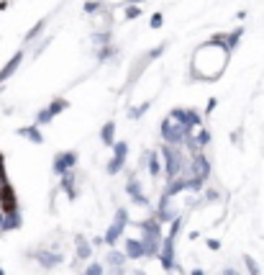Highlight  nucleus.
I'll return each mask as SVG.
<instances>
[{
  "label": "nucleus",
  "mask_w": 264,
  "mask_h": 275,
  "mask_svg": "<svg viewBox=\"0 0 264 275\" xmlns=\"http://www.w3.org/2000/svg\"><path fill=\"white\" fill-rule=\"evenodd\" d=\"M228 49H223L218 44H203L195 49L192 54V80H218L221 72L226 70V62H228Z\"/></svg>",
  "instance_id": "f257e3e1"
},
{
  "label": "nucleus",
  "mask_w": 264,
  "mask_h": 275,
  "mask_svg": "<svg viewBox=\"0 0 264 275\" xmlns=\"http://www.w3.org/2000/svg\"><path fill=\"white\" fill-rule=\"evenodd\" d=\"M195 129L185 126L180 119H175V116H167V119L162 121V139L167 144H172V147H177V144H185L190 137H192Z\"/></svg>",
  "instance_id": "f03ea898"
},
{
  "label": "nucleus",
  "mask_w": 264,
  "mask_h": 275,
  "mask_svg": "<svg viewBox=\"0 0 264 275\" xmlns=\"http://www.w3.org/2000/svg\"><path fill=\"white\" fill-rule=\"evenodd\" d=\"M0 211L3 214H16L18 211V198H16V193H13L8 180H3V185H0Z\"/></svg>",
  "instance_id": "7ed1b4c3"
},
{
  "label": "nucleus",
  "mask_w": 264,
  "mask_h": 275,
  "mask_svg": "<svg viewBox=\"0 0 264 275\" xmlns=\"http://www.w3.org/2000/svg\"><path fill=\"white\" fill-rule=\"evenodd\" d=\"M126 224H128V211H126V208H118L115 221L111 224L108 234H105V242H108V244H115V242H118V237H121V234H123Z\"/></svg>",
  "instance_id": "20e7f679"
},
{
  "label": "nucleus",
  "mask_w": 264,
  "mask_h": 275,
  "mask_svg": "<svg viewBox=\"0 0 264 275\" xmlns=\"http://www.w3.org/2000/svg\"><path fill=\"white\" fill-rule=\"evenodd\" d=\"M70 106V103L67 100H64V98H54V100H51L49 103V106L44 108V111H38V116H36V121H38V126H44V124H49L51 119H54V116H59L64 108H67Z\"/></svg>",
  "instance_id": "39448f33"
},
{
  "label": "nucleus",
  "mask_w": 264,
  "mask_h": 275,
  "mask_svg": "<svg viewBox=\"0 0 264 275\" xmlns=\"http://www.w3.org/2000/svg\"><path fill=\"white\" fill-rule=\"evenodd\" d=\"M126 157H128V144H126V141H115V147H113V160L108 162V173H111V175H115L118 170L126 165Z\"/></svg>",
  "instance_id": "423d86ee"
},
{
  "label": "nucleus",
  "mask_w": 264,
  "mask_h": 275,
  "mask_svg": "<svg viewBox=\"0 0 264 275\" xmlns=\"http://www.w3.org/2000/svg\"><path fill=\"white\" fill-rule=\"evenodd\" d=\"M75 165H77V154H75V152H59V154L54 157V173H57V175L72 173Z\"/></svg>",
  "instance_id": "0eeeda50"
},
{
  "label": "nucleus",
  "mask_w": 264,
  "mask_h": 275,
  "mask_svg": "<svg viewBox=\"0 0 264 275\" xmlns=\"http://www.w3.org/2000/svg\"><path fill=\"white\" fill-rule=\"evenodd\" d=\"M169 116H175V119H180L185 126H190V129H197V126H200V113L192 111V108H175Z\"/></svg>",
  "instance_id": "6e6552de"
},
{
  "label": "nucleus",
  "mask_w": 264,
  "mask_h": 275,
  "mask_svg": "<svg viewBox=\"0 0 264 275\" xmlns=\"http://www.w3.org/2000/svg\"><path fill=\"white\" fill-rule=\"evenodd\" d=\"M159 260H162V268L164 270H175V239L167 237L164 244H162V252H159Z\"/></svg>",
  "instance_id": "1a4fd4ad"
},
{
  "label": "nucleus",
  "mask_w": 264,
  "mask_h": 275,
  "mask_svg": "<svg viewBox=\"0 0 264 275\" xmlns=\"http://www.w3.org/2000/svg\"><path fill=\"white\" fill-rule=\"evenodd\" d=\"M21 62H23V51H16V54H13V57L3 64V67H0V85H3V83L8 80V77L21 67Z\"/></svg>",
  "instance_id": "9d476101"
},
{
  "label": "nucleus",
  "mask_w": 264,
  "mask_h": 275,
  "mask_svg": "<svg viewBox=\"0 0 264 275\" xmlns=\"http://www.w3.org/2000/svg\"><path fill=\"white\" fill-rule=\"evenodd\" d=\"M126 257H131V260L147 257V247H144V242L141 239H128L126 242Z\"/></svg>",
  "instance_id": "9b49d317"
},
{
  "label": "nucleus",
  "mask_w": 264,
  "mask_h": 275,
  "mask_svg": "<svg viewBox=\"0 0 264 275\" xmlns=\"http://www.w3.org/2000/svg\"><path fill=\"white\" fill-rule=\"evenodd\" d=\"M36 260L41 263L44 268H54V265H59L62 263V255H57V252H36Z\"/></svg>",
  "instance_id": "f8f14e48"
},
{
  "label": "nucleus",
  "mask_w": 264,
  "mask_h": 275,
  "mask_svg": "<svg viewBox=\"0 0 264 275\" xmlns=\"http://www.w3.org/2000/svg\"><path fill=\"white\" fill-rule=\"evenodd\" d=\"M18 134L26 137V139H31L34 144H41V141H44L41 132H38V126H23V129H18Z\"/></svg>",
  "instance_id": "ddd939ff"
},
{
  "label": "nucleus",
  "mask_w": 264,
  "mask_h": 275,
  "mask_svg": "<svg viewBox=\"0 0 264 275\" xmlns=\"http://www.w3.org/2000/svg\"><path fill=\"white\" fill-rule=\"evenodd\" d=\"M100 139H103V144L105 147H115V124H105L103 126V132H100Z\"/></svg>",
  "instance_id": "4468645a"
},
{
  "label": "nucleus",
  "mask_w": 264,
  "mask_h": 275,
  "mask_svg": "<svg viewBox=\"0 0 264 275\" xmlns=\"http://www.w3.org/2000/svg\"><path fill=\"white\" fill-rule=\"evenodd\" d=\"M241 36H244V29H236V31L226 34V49H228V51H233L236 46H239V42H241Z\"/></svg>",
  "instance_id": "2eb2a0df"
},
{
  "label": "nucleus",
  "mask_w": 264,
  "mask_h": 275,
  "mask_svg": "<svg viewBox=\"0 0 264 275\" xmlns=\"http://www.w3.org/2000/svg\"><path fill=\"white\" fill-rule=\"evenodd\" d=\"M62 190L70 195V198H75V173H67L62 175Z\"/></svg>",
  "instance_id": "dca6fc26"
},
{
  "label": "nucleus",
  "mask_w": 264,
  "mask_h": 275,
  "mask_svg": "<svg viewBox=\"0 0 264 275\" xmlns=\"http://www.w3.org/2000/svg\"><path fill=\"white\" fill-rule=\"evenodd\" d=\"M21 227V214H5V224H3V231H13Z\"/></svg>",
  "instance_id": "f3484780"
},
{
  "label": "nucleus",
  "mask_w": 264,
  "mask_h": 275,
  "mask_svg": "<svg viewBox=\"0 0 264 275\" xmlns=\"http://www.w3.org/2000/svg\"><path fill=\"white\" fill-rule=\"evenodd\" d=\"M244 265H246L249 275H262V270H259V265H257V260H254L252 255H246V257H244Z\"/></svg>",
  "instance_id": "a211bd4d"
},
{
  "label": "nucleus",
  "mask_w": 264,
  "mask_h": 275,
  "mask_svg": "<svg viewBox=\"0 0 264 275\" xmlns=\"http://www.w3.org/2000/svg\"><path fill=\"white\" fill-rule=\"evenodd\" d=\"M44 26H46V21H38V23L34 26V29H31V31H26V44H29V42H34V39H36L38 34L44 31Z\"/></svg>",
  "instance_id": "6ab92c4d"
},
{
  "label": "nucleus",
  "mask_w": 264,
  "mask_h": 275,
  "mask_svg": "<svg viewBox=\"0 0 264 275\" xmlns=\"http://www.w3.org/2000/svg\"><path fill=\"white\" fill-rule=\"evenodd\" d=\"M90 244L85 242V237H80V239H77V257H90Z\"/></svg>",
  "instance_id": "aec40b11"
},
{
  "label": "nucleus",
  "mask_w": 264,
  "mask_h": 275,
  "mask_svg": "<svg viewBox=\"0 0 264 275\" xmlns=\"http://www.w3.org/2000/svg\"><path fill=\"white\" fill-rule=\"evenodd\" d=\"M149 106L151 103H141V106H136V108H128V119H139V116H144L149 111Z\"/></svg>",
  "instance_id": "412c9836"
},
{
  "label": "nucleus",
  "mask_w": 264,
  "mask_h": 275,
  "mask_svg": "<svg viewBox=\"0 0 264 275\" xmlns=\"http://www.w3.org/2000/svg\"><path fill=\"white\" fill-rule=\"evenodd\" d=\"M100 8H103L100 0H90V3H85V13H98Z\"/></svg>",
  "instance_id": "4be33fe9"
},
{
  "label": "nucleus",
  "mask_w": 264,
  "mask_h": 275,
  "mask_svg": "<svg viewBox=\"0 0 264 275\" xmlns=\"http://www.w3.org/2000/svg\"><path fill=\"white\" fill-rule=\"evenodd\" d=\"M162 23H164L162 13H154V16L149 18V26H151V29H162Z\"/></svg>",
  "instance_id": "5701e85b"
},
{
  "label": "nucleus",
  "mask_w": 264,
  "mask_h": 275,
  "mask_svg": "<svg viewBox=\"0 0 264 275\" xmlns=\"http://www.w3.org/2000/svg\"><path fill=\"white\" fill-rule=\"evenodd\" d=\"M139 16H141L139 5H126V18H139Z\"/></svg>",
  "instance_id": "b1692460"
},
{
  "label": "nucleus",
  "mask_w": 264,
  "mask_h": 275,
  "mask_svg": "<svg viewBox=\"0 0 264 275\" xmlns=\"http://www.w3.org/2000/svg\"><path fill=\"white\" fill-rule=\"evenodd\" d=\"M162 51H164V44H159V46H156V49H151V51H149V54H147V57H149V62H151V59H156V57H159V54H162Z\"/></svg>",
  "instance_id": "393cba45"
},
{
  "label": "nucleus",
  "mask_w": 264,
  "mask_h": 275,
  "mask_svg": "<svg viewBox=\"0 0 264 275\" xmlns=\"http://www.w3.org/2000/svg\"><path fill=\"white\" fill-rule=\"evenodd\" d=\"M85 275H103V268H100V265H90V268L85 270Z\"/></svg>",
  "instance_id": "a878e982"
},
{
  "label": "nucleus",
  "mask_w": 264,
  "mask_h": 275,
  "mask_svg": "<svg viewBox=\"0 0 264 275\" xmlns=\"http://www.w3.org/2000/svg\"><path fill=\"white\" fill-rule=\"evenodd\" d=\"M216 103H218L216 98H210V100H208V106H205V111H208V113H213V111H216Z\"/></svg>",
  "instance_id": "bb28decb"
},
{
  "label": "nucleus",
  "mask_w": 264,
  "mask_h": 275,
  "mask_svg": "<svg viewBox=\"0 0 264 275\" xmlns=\"http://www.w3.org/2000/svg\"><path fill=\"white\" fill-rule=\"evenodd\" d=\"M218 247H221L218 239H208V250H218Z\"/></svg>",
  "instance_id": "cd10ccee"
},
{
  "label": "nucleus",
  "mask_w": 264,
  "mask_h": 275,
  "mask_svg": "<svg viewBox=\"0 0 264 275\" xmlns=\"http://www.w3.org/2000/svg\"><path fill=\"white\" fill-rule=\"evenodd\" d=\"M3 224H5V214L0 211V231H3Z\"/></svg>",
  "instance_id": "c85d7f7f"
},
{
  "label": "nucleus",
  "mask_w": 264,
  "mask_h": 275,
  "mask_svg": "<svg viewBox=\"0 0 264 275\" xmlns=\"http://www.w3.org/2000/svg\"><path fill=\"white\" fill-rule=\"evenodd\" d=\"M128 5H139V3H144V0H126Z\"/></svg>",
  "instance_id": "c756f323"
},
{
  "label": "nucleus",
  "mask_w": 264,
  "mask_h": 275,
  "mask_svg": "<svg viewBox=\"0 0 264 275\" xmlns=\"http://www.w3.org/2000/svg\"><path fill=\"white\" fill-rule=\"evenodd\" d=\"M192 275H205L203 270H192Z\"/></svg>",
  "instance_id": "7c9ffc66"
},
{
  "label": "nucleus",
  "mask_w": 264,
  "mask_h": 275,
  "mask_svg": "<svg viewBox=\"0 0 264 275\" xmlns=\"http://www.w3.org/2000/svg\"><path fill=\"white\" fill-rule=\"evenodd\" d=\"M0 170H3V154H0Z\"/></svg>",
  "instance_id": "2f4dec72"
},
{
  "label": "nucleus",
  "mask_w": 264,
  "mask_h": 275,
  "mask_svg": "<svg viewBox=\"0 0 264 275\" xmlns=\"http://www.w3.org/2000/svg\"><path fill=\"white\" fill-rule=\"evenodd\" d=\"M0 275H3V268H0Z\"/></svg>",
  "instance_id": "473e14b6"
},
{
  "label": "nucleus",
  "mask_w": 264,
  "mask_h": 275,
  "mask_svg": "<svg viewBox=\"0 0 264 275\" xmlns=\"http://www.w3.org/2000/svg\"><path fill=\"white\" fill-rule=\"evenodd\" d=\"M0 90H3V85H0Z\"/></svg>",
  "instance_id": "72a5a7b5"
}]
</instances>
